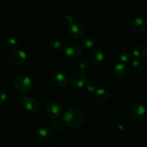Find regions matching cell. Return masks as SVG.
<instances>
[{
	"label": "cell",
	"instance_id": "6da1fadb",
	"mask_svg": "<svg viewBox=\"0 0 147 147\" xmlns=\"http://www.w3.org/2000/svg\"><path fill=\"white\" fill-rule=\"evenodd\" d=\"M85 121L83 112L77 108H70L64 116V121L70 128H78L83 125Z\"/></svg>",
	"mask_w": 147,
	"mask_h": 147
},
{
	"label": "cell",
	"instance_id": "7a4b0ae2",
	"mask_svg": "<svg viewBox=\"0 0 147 147\" xmlns=\"http://www.w3.org/2000/svg\"><path fill=\"white\" fill-rule=\"evenodd\" d=\"M19 100L24 106V109L30 113H35L40 109V102L34 98L27 95L22 94L19 96Z\"/></svg>",
	"mask_w": 147,
	"mask_h": 147
},
{
	"label": "cell",
	"instance_id": "3957f363",
	"mask_svg": "<svg viewBox=\"0 0 147 147\" xmlns=\"http://www.w3.org/2000/svg\"><path fill=\"white\" fill-rule=\"evenodd\" d=\"M14 87L20 92L27 93L32 90L33 82L29 76L25 75H20L17 76L14 81Z\"/></svg>",
	"mask_w": 147,
	"mask_h": 147
},
{
	"label": "cell",
	"instance_id": "277c9868",
	"mask_svg": "<svg viewBox=\"0 0 147 147\" xmlns=\"http://www.w3.org/2000/svg\"><path fill=\"white\" fill-rule=\"evenodd\" d=\"M27 60V54L21 50H14L9 55L8 63L12 67H20Z\"/></svg>",
	"mask_w": 147,
	"mask_h": 147
},
{
	"label": "cell",
	"instance_id": "5b68a950",
	"mask_svg": "<svg viewBox=\"0 0 147 147\" xmlns=\"http://www.w3.org/2000/svg\"><path fill=\"white\" fill-rule=\"evenodd\" d=\"M130 27L134 33L141 34L146 30L147 20L144 17H136L131 22Z\"/></svg>",
	"mask_w": 147,
	"mask_h": 147
},
{
	"label": "cell",
	"instance_id": "8992f818",
	"mask_svg": "<svg viewBox=\"0 0 147 147\" xmlns=\"http://www.w3.org/2000/svg\"><path fill=\"white\" fill-rule=\"evenodd\" d=\"M64 52L66 55L71 58L80 57L83 53L81 46L76 42H69L65 45Z\"/></svg>",
	"mask_w": 147,
	"mask_h": 147
},
{
	"label": "cell",
	"instance_id": "52a82bcc",
	"mask_svg": "<svg viewBox=\"0 0 147 147\" xmlns=\"http://www.w3.org/2000/svg\"><path fill=\"white\" fill-rule=\"evenodd\" d=\"M45 113L48 117L56 119L60 117L63 113V107L60 103L52 102L46 106Z\"/></svg>",
	"mask_w": 147,
	"mask_h": 147
},
{
	"label": "cell",
	"instance_id": "ba28073f",
	"mask_svg": "<svg viewBox=\"0 0 147 147\" xmlns=\"http://www.w3.org/2000/svg\"><path fill=\"white\" fill-rule=\"evenodd\" d=\"M104 53L100 47H96L93 49L89 55V62L93 65H100L104 60Z\"/></svg>",
	"mask_w": 147,
	"mask_h": 147
},
{
	"label": "cell",
	"instance_id": "9c48e42d",
	"mask_svg": "<svg viewBox=\"0 0 147 147\" xmlns=\"http://www.w3.org/2000/svg\"><path fill=\"white\" fill-rule=\"evenodd\" d=\"M69 35L73 39L81 38L86 33V27L80 22L73 23L68 30Z\"/></svg>",
	"mask_w": 147,
	"mask_h": 147
},
{
	"label": "cell",
	"instance_id": "30bf717a",
	"mask_svg": "<svg viewBox=\"0 0 147 147\" xmlns=\"http://www.w3.org/2000/svg\"><path fill=\"white\" fill-rule=\"evenodd\" d=\"M146 107L142 104H136L130 110V116L133 120L139 121L144 117Z\"/></svg>",
	"mask_w": 147,
	"mask_h": 147
},
{
	"label": "cell",
	"instance_id": "8fae6325",
	"mask_svg": "<svg viewBox=\"0 0 147 147\" xmlns=\"http://www.w3.org/2000/svg\"><path fill=\"white\" fill-rule=\"evenodd\" d=\"M86 77L82 72H77L72 76L71 83L75 88H81L86 85Z\"/></svg>",
	"mask_w": 147,
	"mask_h": 147
},
{
	"label": "cell",
	"instance_id": "7c38bea8",
	"mask_svg": "<svg viewBox=\"0 0 147 147\" xmlns=\"http://www.w3.org/2000/svg\"><path fill=\"white\" fill-rule=\"evenodd\" d=\"M128 73V68L123 63H118L112 70V74L116 79H123Z\"/></svg>",
	"mask_w": 147,
	"mask_h": 147
},
{
	"label": "cell",
	"instance_id": "4fadbf2b",
	"mask_svg": "<svg viewBox=\"0 0 147 147\" xmlns=\"http://www.w3.org/2000/svg\"><path fill=\"white\" fill-rule=\"evenodd\" d=\"M133 55L136 58L143 59L147 56V45L145 43H139L133 49Z\"/></svg>",
	"mask_w": 147,
	"mask_h": 147
},
{
	"label": "cell",
	"instance_id": "5bb4252c",
	"mask_svg": "<svg viewBox=\"0 0 147 147\" xmlns=\"http://www.w3.org/2000/svg\"><path fill=\"white\" fill-rule=\"evenodd\" d=\"M35 135L41 141H48L53 137V132L50 129L47 127L42 126L37 129L35 132Z\"/></svg>",
	"mask_w": 147,
	"mask_h": 147
},
{
	"label": "cell",
	"instance_id": "9a60e30c",
	"mask_svg": "<svg viewBox=\"0 0 147 147\" xmlns=\"http://www.w3.org/2000/svg\"><path fill=\"white\" fill-rule=\"evenodd\" d=\"M53 81L58 87H65L68 82L67 76L63 73H57L53 76Z\"/></svg>",
	"mask_w": 147,
	"mask_h": 147
},
{
	"label": "cell",
	"instance_id": "2e32d148",
	"mask_svg": "<svg viewBox=\"0 0 147 147\" xmlns=\"http://www.w3.org/2000/svg\"><path fill=\"white\" fill-rule=\"evenodd\" d=\"M110 95L109 93L104 88H97L95 91V98L98 102L105 103L109 100Z\"/></svg>",
	"mask_w": 147,
	"mask_h": 147
},
{
	"label": "cell",
	"instance_id": "e0dca14e",
	"mask_svg": "<svg viewBox=\"0 0 147 147\" xmlns=\"http://www.w3.org/2000/svg\"><path fill=\"white\" fill-rule=\"evenodd\" d=\"M82 44L87 48H93L97 44L96 39L90 35L85 36L82 39Z\"/></svg>",
	"mask_w": 147,
	"mask_h": 147
},
{
	"label": "cell",
	"instance_id": "ac0fdd59",
	"mask_svg": "<svg viewBox=\"0 0 147 147\" xmlns=\"http://www.w3.org/2000/svg\"><path fill=\"white\" fill-rule=\"evenodd\" d=\"M63 43L62 42L59 40L58 38L56 37H53V38L50 39L48 41V47L53 50H59L61 49Z\"/></svg>",
	"mask_w": 147,
	"mask_h": 147
},
{
	"label": "cell",
	"instance_id": "d6986e66",
	"mask_svg": "<svg viewBox=\"0 0 147 147\" xmlns=\"http://www.w3.org/2000/svg\"><path fill=\"white\" fill-rule=\"evenodd\" d=\"M62 22L66 27H70L73 24V19L69 14H65L62 17Z\"/></svg>",
	"mask_w": 147,
	"mask_h": 147
},
{
	"label": "cell",
	"instance_id": "ffe728a7",
	"mask_svg": "<svg viewBox=\"0 0 147 147\" xmlns=\"http://www.w3.org/2000/svg\"><path fill=\"white\" fill-rule=\"evenodd\" d=\"M132 67H133V69L135 71H142L144 68V64L140 60H136L132 63Z\"/></svg>",
	"mask_w": 147,
	"mask_h": 147
},
{
	"label": "cell",
	"instance_id": "44dd1931",
	"mask_svg": "<svg viewBox=\"0 0 147 147\" xmlns=\"http://www.w3.org/2000/svg\"><path fill=\"white\" fill-rule=\"evenodd\" d=\"M131 59V55L129 52H123L120 56V60L122 63H127Z\"/></svg>",
	"mask_w": 147,
	"mask_h": 147
},
{
	"label": "cell",
	"instance_id": "7402d4cb",
	"mask_svg": "<svg viewBox=\"0 0 147 147\" xmlns=\"http://www.w3.org/2000/svg\"><path fill=\"white\" fill-rule=\"evenodd\" d=\"M86 88L88 92H95L97 90V85L95 82L89 81L86 83Z\"/></svg>",
	"mask_w": 147,
	"mask_h": 147
},
{
	"label": "cell",
	"instance_id": "603a6c76",
	"mask_svg": "<svg viewBox=\"0 0 147 147\" xmlns=\"http://www.w3.org/2000/svg\"><path fill=\"white\" fill-rule=\"evenodd\" d=\"M8 45L12 50L17 49V47H18V42H17V39L14 38V37H11V38L9 39Z\"/></svg>",
	"mask_w": 147,
	"mask_h": 147
},
{
	"label": "cell",
	"instance_id": "cb8c5ba5",
	"mask_svg": "<svg viewBox=\"0 0 147 147\" xmlns=\"http://www.w3.org/2000/svg\"><path fill=\"white\" fill-rule=\"evenodd\" d=\"M78 66L80 68V70H88V68L89 67V62L87 60H86V59H83V60H81L80 62H79Z\"/></svg>",
	"mask_w": 147,
	"mask_h": 147
},
{
	"label": "cell",
	"instance_id": "d4e9b609",
	"mask_svg": "<svg viewBox=\"0 0 147 147\" xmlns=\"http://www.w3.org/2000/svg\"><path fill=\"white\" fill-rule=\"evenodd\" d=\"M7 95L4 90H0V103H3L7 100Z\"/></svg>",
	"mask_w": 147,
	"mask_h": 147
},
{
	"label": "cell",
	"instance_id": "484cf974",
	"mask_svg": "<svg viewBox=\"0 0 147 147\" xmlns=\"http://www.w3.org/2000/svg\"><path fill=\"white\" fill-rule=\"evenodd\" d=\"M144 117H145V120H146V121L147 123V106L146 107V113H145Z\"/></svg>",
	"mask_w": 147,
	"mask_h": 147
}]
</instances>
